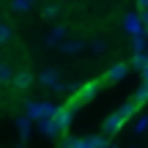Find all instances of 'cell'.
<instances>
[{"mask_svg": "<svg viewBox=\"0 0 148 148\" xmlns=\"http://www.w3.org/2000/svg\"><path fill=\"white\" fill-rule=\"evenodd\" d=\"M101 85H104V82L93 79V82H88V85H82V88H77V93L71 96V101H69L66 107H69L71 112H77V110H79L82 104H88V101H90V99H93V96H96V93L101 90Z\"/></svg>", "mask_w": 148, "mask_h": 148, "instance_id": "cell-2", "label": "cell"}, {"mask_svg": "<svg viewBox=\"0 0 148 148\" xmlns=\"http://www.w3.org/2000/svg\"><path fill=\"white\" fill-rule=\"evenodd\" d=\"M140 19H143V33H148V11L140 14Z\"/></svg>", "mask_w": 148, "mask_h": 148, "instance_id": "cell-23", "label": "cell"}, {"mask_svg": "<svg viewBox=\"0 0 148 148\" xmlns=\"http://www.w3.org/2000/svg\"><path fill=\"white\" fill-rule=\"evenodd\" d=\"M38 126H41V132L47 134V137H63V132L58 129V123H55L52 118H47V121H38Z\"/></svg>", "mask_w": 148, "mask_h": 148, "instance_id": "cell-10", "label": "cell"}, {"mask_svg": "<svg viewBox=\"0 0 148 148\" xmlns=\"http://www.w3.org/2000/svg\"><path fill=\"white\" fill-rule=\"evenodd\" d=\"M132 47H134V52H143V49H145V38H143V33L132 36Z\"/></svg>", "mask_w": 148, "mask_h": 148, "instance_id": "cell-19", "label": "cell"}, {"mask_svg": "<svg viewBox=\"0 0 148 148\" xmlns=\"http://www.w3.org/2000/svg\"><path fill=\"white\" fill-rule=\"evenodd\" d=\"M82 49H85L82 41H63L60 44V52L63 55H77V52H82Z\"/></svg>", "mask_w": 148, "mask_h": 148, "instance_id": "cell-12", "label": "cell"}, {"mask_svg": "<svg viewBox=\"0 0 148 148\" xmlns=\"http://www.w3.org/2000/svg\"><path fill=\"white\" fill-rule=\"evenodd\" d=\"M27 129H30V118H19V132H22V137H25V134H27Z\"/></svg>", "mask_w": 148, "mask_h": 148, "instance_id": "cell-21", "label": "cell"}, {"mask_svg": "<svg viewBox=\"0 0 148 148\" xmlns=\"http://www.w3.org/2000/svg\"><path fill=\"white\" fill-rule=\"evenodd\" d=\"M27 8H30V0H14V11L16 14H25Z\"/></svg>", "mask_w": 148, "mask_h": 148, "instance_id": "cell-20", "label": "cell"}, {"mask_svg": "<svg viewBox=\"0 0 148 148\" xmlns=\"http://www.w3.org/2000/svg\"><path fill=\"white\" fill-rule=\"evenodd\" d=\"M38 82H41L44 88H52V90H55V85L60 82V74H58V69H44L41 74H38Z\"/></svg>", "mask_w": 148, "mask_h": 148, "instance_id": "cell-8", "label": "cell"}, {"mask_svg": "<svg viewBox=\"0 0 148 148\" xmlns=\"http://www.w3.org/2000/svg\"><path fill=\"white\" fill-rule=\"evenodd\" d=\"M11 85H14V90H27L33 85V74L30 71H14V79H11Z\"/></svg>", "mask_w": 148, "mask_h": 148, "instance_id": "cell-6", "label": "cell"}, {"mask_svg": "<svg viewBox=\"0 0 148 148\" xmlns=\"http://www.w3.org/2000/svg\"><path fill=\"white\" fill-rule=\"evenodd\" d=\"M66 36H69V27H66V25H55V27H52V33L44 38V44H49V47H52V44H60Z\"/></svg>", "mask_w": 148, "mask_h": 148, "instance_id": "cell-9", "label": "cell"}, {"mask_svg": "<svg viewBox=\"0 0 148 148\" xmlns=\"http://www.w3.org/2000/svg\"><path fill=\"white\" fill-rule=\"evenodd\" d=\"M58 112V104L52 101H27V118L30 121H47Z\"/></svg>", "mask_w": 148, "mask_h": 148, "instance_id": "cell-3", "label": "cell"}, {"mask_svg": "<svg viewBox=\"0 0 148 148\" xmlns=\"http://www.w3.org/2000/svg\"><path fill=\"white\" fill-rule=\"evenodd\" d=\"M145 55H148V47H145Z\"/></svg>", "mask_w": 148, "mask_h": 148, "instance_id": "cell-25", "label": "cell"}, {"mask_svg": "<svg viewBox=\"0 0 148 148\" xmlns=\"http://www.w3.org/2000/svg\"><path fill=\"white\" fill-rule=\"evenodd\" d=\"M123 27H126L132 36H137V33H143V19H140L137 11H132V14H126V19H123Z\"/></svg>", "mask_w": 148, "mask_h": 148, "instance_id": "cell-7", "label": "cell"}, {"mask_svg": "<svg viewBox=\"0 0 148 148\" xmlns=\"http://www.w3.org/2000/svg\"><path fill=\"white\" fill-rule=\"evenodd\" d=\"M126 74H129V66L126 63H115V66H110L104 74V79L101 82H107V85H115V82H123L126 79Z\"/></svg>", "mask_w": 148, "mask_h": 148, "instance_id": "cell-4", "label": "cell"}, {"mask_svg": "<svg viewBox=\"0 0 148 148\" xmlns=\"http://www.w3.org/2000/svg\"><path fill=\"white\" fill-rule=\"evenodd\" d=\"M132 66H134L137 71H143L145 66H148V55H145V49H143V52H134V55H132Z\"/></svg>", "mask_w": 148, "mask_h": 148, "instance_id": "cell-17", "label": "cell"}, {"mask_svg": "<svg viewBox=\"0 0 148 148\" xmlns=\"http://www.w3.org/2000/svg\"><path fill=\"white\" fill-rule=\"evenodd\" d=\"M132 101H134V104H137V107H143V104H145V101H148V85H140V88L134 90Z\"/></svg>", "mask_w": 148, "mask_h": 148, "instance_id": "cell-16", "label": "cell"}, {"mask_svg": "<svg viewBox=\"0 0 148 148\" xmlns=\"http://www.w3.org/2000/svg\"><path fill=\"white\" fill-rule=\"evenodd\" d=\"M41 16H44V19H58V16H60V5L58 3H47L41 8Z\"/></svg>", "mask_w": 148, "mask_h": 148, "instance_id": "cell-14", "label": "cell"}, {"mask_svg": "<svg viewBox=\"0 0 148 148\" xmlns=\"http://www.w3.org/2000/svg\"><path fill=\"white\" fill-rule=\"evenodd\" d=\"M134 134H143V132H148V115H140L137 121H134Z\"/></svg>", "mask_w": 148, "mask_h": 148, "instance_id": "cell-18", "label": "cell"}, {"mask_svg": "<svg viewBox=\"0 0 148 148\" xmlns=\"http://www.w3.org/2000/svg\"><path fill=\"white\" fill-rule=\"evenodd\" d=\"M71 118H74V112L69 110V107H58V112L52 115V121L58 123V129H60V132L66 134V129L71 126Z\"/></svg>", "mask_w": 148, "mask_h": 148, "instance_id": "cell-5", "label": "cell"}, {"mask_svg": "<svg viewBox=\"0 0 148 148\" xmlns=\"http://www.w3.org/2000/svg\"><path fill=\"white\" fill-rule=\"evenodd\" d=\"M11 38H14V27L8 22H0V47H5Z\"/></svg>", "mask_w": 148, "mask_h": 148, "instance_id": "cell-13", "label": "cell"}, {"mask_svg": "<svg viewBox=\"0 0 148 148\" xmlns=\"http://www.w3.org/2000/svg\"><path fill=\"white\" fill-rule=\"evenodd\" d=\"M137 8H140V14H143V11H148V0H137Z\"/></svg>", "mask_w": 148, "mask_h": 148, "instance_id": "cell-24", "label": "cell"}, {"mask_svg": "<svg viewBox=\"0 0 148 148\" xmlns=\"http://www.w3.org/2000/svg\"><path fill=\"white\" fill-rule=\"evenodd\" d=\"M90 49H93L96 55H101V52H104V41H93V44H90Z\"/></svg>", "mask_w": 148, "mask_h": 148, "instance_id": "cell-22", "label": "cell"}, {"mask_svg": "<svg viewBox=\"0 0 148 148\" xmlns=\"http://www.w3.org/2000/svg\"><path fill=\"white\" fill-rule=\"evenodd\" d=\"M11 79H14V69L0 60V85H11Z\"/></svg>", "mask_w": 148, "mask_h": 148, "instance_id": "cell-15", "label": "cell"}, {"mask_svg": "<svg viewBox=\"0 0 148 148\" xmlns=\"http://www.w3.org/2000/svg\"><path fill=\"white\" fill-rule=\"evenodd\" d=\"M137 112V104L134 101H126V104H121L115 112H110V115L104 118V126H101V132H104V137H112V134L118 132V129L123 126V123L129 121V118Z\"/></svg>", "mask_w": 148, "mask_h": 148, "instance_id": "cell-1", "label": "cell"}, {"mask_svg": "<svg viewBox=\"0 0 148 148\" xmlns=\"http://www.w3.org/2000/svg\"><path fill=\"white\" fill-rule=\"evenodd\" d=\"M60 148H88V143H85V137H69V134H63L60 137Z\"/></svg>", "mask_w": 148, "mask_h": 148, "instance_id": "cell-11", "label": "cell"}]
</instances>
